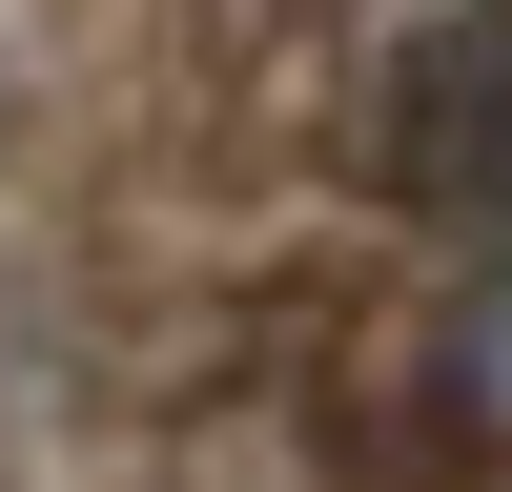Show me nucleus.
<instances>
[{
    "label": "nucleus",
    "instance_id": "nucleus-1",
    "mask_svg": "<svg viewBox=\"0 0 512 492\" xmlns=\"http://www.w3.org/2000/svg\"><path fill=\"white\" fill-rule=\"evenodd\" d=\"M390 164L451 205V226H492V246H512V0H472V21L410 62V103H390Z\"/></svg>",
    "mask_w": 512,
    "mask_h": 492
},
{
    "label": "nucleus",
    "instance_id": "nucleus-2",
    "mask_svg": "<svg viewBox=\"0 0 512 492\" xmlns=\"http://www.w3.org/2000/svg\"><path fill=\"white\" fill-rule=\"evenodd\" d=\"M431 431L451 451H512V246L472 267V308L431 328Z\"/></svg>",
    "mask_w": 512,
    "mask_h": 492
}]
</instances>
